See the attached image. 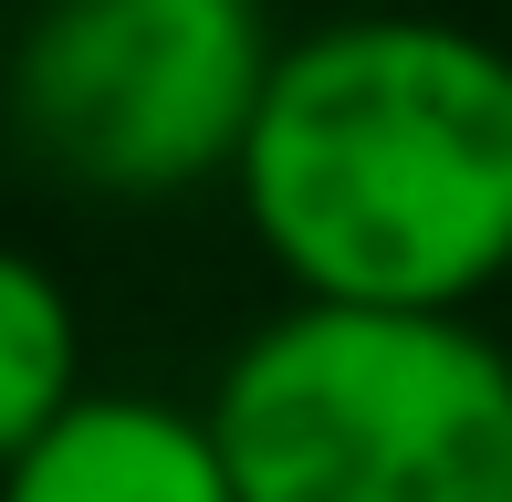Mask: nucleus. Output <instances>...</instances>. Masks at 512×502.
<instances>
[{"label":"nucleus","mask_w":512,"mask_h":502,"mask_svg":"<svg viewBox=\"0 0 512 502\" xmlns=\"http://www.w3.org/2000/svg\"><path fill=\"white\" fill-rule=\"evenodd\" d=\"M199 419L230 502H512V346L481 314L293 293L220 356Z\"/></svg>","instance_id":"2"},{"label":"nucleus","mask_w":512,"mask_h":502,"mask_svg":"<svg viewBox=\"0 0 512 502\" xmlns=\"http://www.w3.org/2000/svg\"><path fill=\"white\" fill-rule=\"evenodd\" d=\"M272 53V0H32L0 63V116L74 199L168 210L230 178Z\"/></svg>","instance_id":"3"},{"label":"nucleus","mask_w":512,"mask_h":502,"mask_svg":"<svg viewBox=\"0 0 512 502\" xmlns=\"http://www.w3.org/2000/svg\"><path fill=\"white\" fill-rule=\"evenodd\" d=\"M220 189L283 293L471 314L512 283V42L429 0L283 32Z\"/></svg>","instance_id":"1"},{"label":"nucleus","mask_w":512,"mask_h":502,"mask_svg":"<svg viewBox=\"0 0 512 502\" xmlns=\"http://www.w3.org/2000/svg\"><path fill=\"white\" fill-rule=\"evenodd\" d=\"M74 398H84V304L42 251L0 241V461H21Z\"/></svg>","instance_id":"5"},{"label":"nucleus","mask_w":512,"mask_h":502,"mask_svg":"<svg viewBox=\"0 0 512 502\" xmlns=\"http://www.w3.org/2000/svg\"><path fill=\"white\" fill-rule=\"evenodd\" d=\"M335 11H418V0H335Z\"/></svg>","instance_id":"6"},{"label":"nucleus","mask_w":512,"mask_h":502,"mask_svg":"<svg viewBox=\"0 0 512 502\" xmlns=\"http://www.w3.org/2000/svg\"><path fill=\"white\" fill-rule=\"evenodd\" d=\"M0 502H230V471L199 408L84 387L21 461H0Z\"/></svg>","instance_id":"4"}]
</instances>
